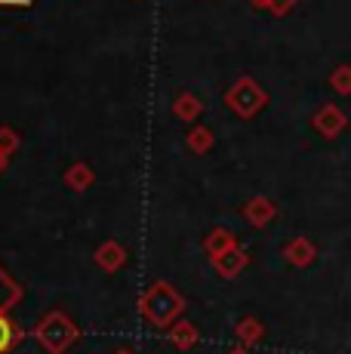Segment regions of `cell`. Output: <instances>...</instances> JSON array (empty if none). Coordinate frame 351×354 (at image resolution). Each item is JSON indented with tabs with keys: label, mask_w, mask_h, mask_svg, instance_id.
<instances>
[{
	"label": "cell",
	"mask_w": 351,
	"mask_h": 354,
	"mask_svg": "<svg viewBox=\"0 0 351 354\" xmlns=\"http://www.w3.org/2000/svg\"><path fill=\"white\" fill-rule=\"evenodd\" d=\"M114 354H133V351H126V348H120V351H114Z\"/></svg>",
	"instance_id": "23"
},
{
	"label": "cell",
	"mask_w": 351,
	"mask_h": 354,
	"mask_svg": "<svg viewBox=\"0 0 351 354\" xmlns=\"http://www.w3.org/2000/svg\"><path fill=\"white\" fill-rule=\"evenodd\" d=\"M330 86H333L339 96H351V65H339L330 74Z\"/></svg>",
	"instance_id": "17"
},
{
	"label": "cell",
	"mask_w": 351,
	"mask_h": 354,
	"mask_svg": "<svg viewBox=\"0 0 351 354\" xmlns=\"http://www.w3.org/2000/svg\"><path fill=\"white\" fill-rule=\"evenodd\" d=\"M244 219L249 222L253 228H265L268 222L278 216V203L272 201V197H262V194H256V197H249V201L244 203Z\"/></svg>",
	"instance_id": "6"
},
{
	"label": "cell",
	"mask_w": 351,
	"mask_h": 354,
	"mask_svg": "<svg viewBox=\"0 0 351 354\" xmlns=\"http://www.w3.org/2000/svg\"><path fill=\"white\" fill-rule=\"evenodd\" d=\"M296 6V0H268L265 3V10L272 12V16H287L290 10Z\"/></svg>",
	"instance_id": "19"
},
{
	"label": "cell",
	"mask_w": 351,
	"mask_h": 354,
	"mask_svg": "<svg viewBox=\"0 0 351 354\" xmlns=\"http://www.w3.org/2000/svg\"><path fill=\"white\" fill-rule=\"evenodd\" d=\"M249 3H253L256 10H265V3H268V0H249Z\"/></svg>",
	"instance_id": "20"
},
{
	"label": "cell",
	"mask_w": 351,
	"mask_h": 354,
	"mask_svg": "<svg viewBox=\"0 0 351 354\" xmlns=\"http://www.w3.org/2000/svg\"><path fill=\"white\" fill-rule=\"evenodd\" d=\"M185 311V296L167 281H154L139 296V315L158 330H170Z\"/></svg>",
	"instance_id": "1"
},
{
	"label": "cell",
	"mask_w": 351,
	"mask_h": 354,
	"mask_svg": "<svg viewBox=\"0 0 351 354\" xmlns=\"http://www.w3.org/2000/svg\"><path fill=\"white\" fill-rule=\"evenodd\" d=\"M167 333H170V342L176 345V348H182V351L191 348V345L198 342V326L188 324V321H182V317H179V321H176Z\"/></svg>",
	"instance_id": "15"
},
{
	"label": "cell",
	"mask_w": 351,
	"mask_h": 354,
	"mask_svg": "<svg viewBox=\"0 0 351 354\" xmlns=\"http://www.w3.org/2000/svg\"><path fill=\"white\" fill-rule=\"evenodd\" d=\"M225 105H228V111H231V114L249 120V118H256V114L268 105V93L262 90L253 77H247V74H244V77H238L231 86H228Z\"/></svg>",
	"instance_id": "3"
},
{
	"label": "cell",
	"mask_w": 351,
	"mask_h": 354,
	"mask_svg": "<svg viewBox=\"0 0 351 354\" xmlns=\"http://www.w3.org/2000/svg\"><path fill=\"white\" fill-rule=\"evenodd\" d=\"M312 127L317 129V136H323V139H339L342 129L348 127V118L339 105H321L312 118Z\"/></svg>",
	"instance_id": "4"
},
{
	"label": "cell",
	"mask_w": 351,
	"mask_h": 354,
	"mask_svg": "<svg viewBox=\"0 0 351 354\" xmlns=\"http://www.w3.org/2000/svg\"><path fill=\"white\" fill-rule=\"evenodd\" d=\"M173 114L182 124H194V120L204 114V102L194 96V93H179V96L173 99Z\"/></svg>",
	"instance_id": "10"
},
{
	"label": "cell",
	"mask_w": 351,
	"mask_h": 354,
	"mask_svg": "<svg viewBox=\"0 0 351 354\" xmlns=\"http://www.w3.org/2000/svg\"><path fill=\"white\" fill-rule=\"evenodd\" d=\"M25 339V330L12 321L6 311H0V354H12L19 342Z\"/></svg>",
	"instance_id": "12"
},
{
	"label": "cell",
	"mask_w": 351,
	"mask_h": 354,
	"mask_svg": "<svg viewBox=\"0 0 351 354\" xmlns=\"http://www.w3.org/2000/svg\"><path fill=\"white\" fill-rule=\"evenodd\" d=\"M228 354H249L247 348H234V351H228Z\"/></svg>",
	"instance_id": "22"
},
{
	"label": "cell",
	"mask_w": 351,
	"mask_h": 354,
	"mask_svg": "<svg viewBox=\"0 0 351 354\" xmlns=\"http://www.w3.org/2000/svg\"><path fill=\"white\" fill-rule=\"evenodd\" d=\"M283 259H287L290 265H296V268H308L317 259V247L308 237H293V241L283 247Z\"/></svg>",
	"instance_id": "8"
},
{
	"label": "cell",
	"mask_w": 351,
	"mask_h": 354,
	"mask_svg": "<svg viewBox=\"0 0 351 354\" xmlns=\"http://www.w3.org/2000/svg\"><path fill=\"white\" fill-rule=\"evenodd\" d=\"M19 145H22V139H19V133H16V129H12V127H0V154H6V158H12Z\"/></svg>",
	"instance_id": "18"
},
{
	"label": "cell",
	"mask_w": 351,
	"mask_h": 354,
	"mask_svg": "<svg viewBox=\"0 0 351 354\" xmlns=\"http://www.w3.org/2000/svg\"><path fill=\"white\" fill-rule=\"evenodd\" d=\"M93 262L102 271H108V274H114V271H120L126 265V247L120 241H105L102 247L93 253Z\"/></svg>",
	"instance_id": "7"
},
{
	"label": "cell",
	"mask_w": 351,
	"mask_h": 354,
	"mask_svg": "<svg viewBox=\"0 0 351 354\" xmlns=\"http://www.w3.org/2000/svg\"><path fill=\"white\" fill-rule=\"evenodd\" d=\"M231 247H238V237H234V231H228V228H213L210 234L204 237V253L216 259L219 253H225V250H231Z\"/></svg>",
	"instance_id": "13"
},
{
	"label": "cell",
	"mask_w": 351,
	"mask_h": 354,
	"mask_svg": "<svg viewBox=\"0 0 351 354\" xmlns=\"http://www.w3.org/2000/svg\"><path fill=\"white\" fill-rule=\"evenodd\" d=\"M234 333H238V339L244 342V348H247V345H256L262 336H265V326L256 321V317H240L238 326H234Z\"/></svg>",
	"instance_id": "16"
},
{
	"label": "cell",
	"mask_w": 351,
	"mask_h": 354,
	"mask_svg": "<svg viewBox=\"0 0 351 354\" xmlns=\"http://www.w3.org/2000/svg\"><path fill=\"white\" fill-rule=\"evenodd\" d=\"M213 142H216V136H213V129L210 127H191L188 129V136H185V145H188V151L191 154H207L213 148Z\"/></svg>",
	"instance_id": "14"
},
{
	"label": "cell",
	"mask_w": 351,
	"mask_h": 354,
	"mask_svg": "<svg viewBox=\"0 0 351 354\" xmlns=\"http://www.w3.org/2000/svg\"><path fill=\"white\" fill-rule=\"evenodd\" d=\"M93 182H96V173L90 169V163L77 160L65 169V185H68V192L80 194V192H86V188H93Z\"/></svg>",
	"instance_id": "11"
},
{
	"label": "cell",
	"mask_w": 351,
	"mask_h": 354,
	"mask_svg": "<svg viewBox=\"0 0 351 354\" xmlns=\"http://www.w3.org/2000/svg\"><path fill=\"white\" fill-rule=\"evenodd\" d=\"M35 339L44 351L65 354L71 345L80 342V326L74 324L65 311H46V315L35 324Z\"/></svg>",
	"instance_id": "2"
},
{
	"label": "cell",
	"mask_w": 351,
	"mask_h": 354,
	"mask_svg": "<svg viewBox=\"0 0 351 354\" xmlns=\"http://www.w3.org/2000/svg\"><path fill=\"white\" fill-rule=\"evenodd\" d=\"M22 296H25V287L3 268V265H0V311L10 315V311L22 302Z\"/></svg>",
	"instance_id": "9"
},
{
	"label": "cell",
	"mask_w": 351,
	"mask_h": 354,
	"mask_svg": "<svg viewBox=\"0 0 351 354\" xmlns=\"http://www.w3.org/2000/svg\"><path fill=\"white\" fill-rule=\"evenodd\" d=\"M6 163H10V158H6V154H0V173L6 169Z\"/></svg>",
	"instance_id": "21"
},
{
	"label": "cell",
	"mask_w": 351,
	"mask_h": 354,
	"mask_svg": "<svg viewBox=\"0 0 351 354\" xmlns=\"http://www.w3.org/2000/svg\"><path fill=\"white\" fill-rule=\"evenodd\" d=\"M210 262H213V268H216V274H219V277L234 281L238 274H244V268L249 265V256H247V250L238 243V247L225 250V253H219L216 259H210Z\"/></svg>",
	"instance_id": "5"
}]
</instances>
